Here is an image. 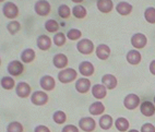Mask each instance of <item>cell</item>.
Listing matches in <instances>:
<instances>
[{"label": "cell", "instance_id": "1", "mask_svg": "<svg viewBox=\"0 0 155 132\" xmlns=\"http://www.w3.org/2000/svg\"><path fill=\"white\" fill-rule=\"evenodd\" d=\"M78 77V73L74 69L72 68H67V69L61 70L58 73V80L61 83H70L72 81H74Z\"/></svg>", "mask_w": 155, "mask_h": 132}, {"label": "cell", "instance_id": "2", "mask_svg": "<svg viewBox=\"0 0 155 132\" xmlns=\"http://www.w3.org/2000/svg\"><path fill=\"white\" fill-rule=\"evenodd\" d=\"M77 49L79 50L81 54H83V55H90V54H92L93 50H94V44H93V41H90V39L83 38V39H81L80 41H78Z\"/></svg>", "mask_w": 155, "mask_h": 132}, {"label": "cell", "instance_id": "3", "mask_svg": "<svg viewBox=\"0 0 155 132\" xmlns=\"http://www.w3.org/2000/svg\"><path fill=\"white\" fill-rule=\"evenodd\" d=\"M2 12L5 14V17L8 18V19H14L19 15V8L17 7L15 3L8 1V2L5 3Z\"/></svg>", "mask_w": 155, "mask_h": 132}, {"label": "cell", "instance_id": "4", "mask_svg": "<svg viewBox=\"0 0 155 132\" xmlns=\"http://www.w3.org/2000/svg\"><path fill=\"white\" fill-rule=\"evenodd\" d=\"M124 105L125 107L129 110L136 109L140 105V97L137 94H128L124 99Z\"/></svg>", "mask_w": 155, "mask_h": 132}, {"label": "cell", "instance_id": "5", "mask_svg": "<svg viewBox=\"0 0 155 132\" xmlns=\"http://www.w3.org/2000/svg\"><path fill=\"white\" fill-rule=\"evenodd\" d=\"M31 102L37 106H43L48 102V94L42 91H36L31 96Z\"/></svg>", "mask_w": 155, "mask_h": 132}, {"label": "cell", "instance_id": "6", "mask_svg": "<svg viewBox=\"0 0 155 132\" xmlns=\"http://www.w3.org/2000/svg\"><path fill=\"white\" fill-rule=\"evenodd\" d=\"M34 9H35V12L41 17H46L48 15L50 12V5L48 1H45V0H42V1H37L34 6Z\"/></svg>", "mask_w": 155, "mask_h": 132}, {"label": "cell", "instance_id": "7", "mask_svg": "<svg viewBox=\"0 0 155 132\" xmlns=\"http://www.w3.org/2000/svg\"><path fill=\"white\" fill-rule=\"evenodd\" d=\"M79 127H80V129H82L85 132H92L95 130L96 122L91 117H84L79 121Z\"/></svg>", "mask_w": 155, "mask_h": 132}, {"label": "cell", "instance_id": "8", "mask_svg": "<svg viewBox=\"0 0 155 132\" xmlns=\"http://www.w3.org/2000/svg\"><path fill=\"white\" fill-rule=\"evenodd\" d=\"M147 43V36L142 33H136L134 35L131 37V44L134 48L137 49H141V48H144L145 45Z\"/></svg>", "mask_w": 155, "mask_h": 132}, {"label": "cell", "instance_id": "9", "mask_svg": "<svg viewBox=\"0 0 155 132\" xmlns=\"http://www.w3.org/2000/svg\"><path fill=\"white\" fill-rule=\"evenodd\" d=\"M23 71H24V66L20 61L13 60L8 64V72L13 77H18V75L22 74Z\"/></svg>", "mask_w": 155, "mask_h": 132}, {"label": "cell", "instance_id": "10", "mask_svg": "<svg viewBox=\"0 0 155 132\" xmlns=\"http://www.w3.org/2000/svg\"><path fill=\"white\" fill-rule=\"evenodd\" d=\"M91 88V81L86 78H81L75 82V90L81 94H85Z\"/></svg>", "mask_w": 155, "mask_h": 132}, {"label": "cell", "instance_id": "11", "mask_svg": "<svg viewBox=\"0 0 155 132\" xmlns=\"http://www.w3.org/2000/svg\"><path fill=\"white\" fill-rule=\"evenodd\" d=\"M39 84H41L42 88L45 90V91H53L54 88H55L56 82L53 77H50V75H44V77L41 79V81H39Z\"/></svg>", "mask_w": 155, "mask_h": 132}, {"label": "cell", "instance_id": "12", "mask_svg": "<svg viewBox=\"0 0 155 132\" xmlns=\"http://www.w3.org/2000/svg\"><path fill=\"white\" fill-rule=\"evenodd\" d=\"M102 84L105 86L108 90H114L116 87L117 84H118V81H117L116 77L113 74H105L103 75L102 78Z\"/></svg>", "mask_w": 155, "mask_h": 132}, {"label": "cell", "instance_id": "13", "mask_svg": "<svg viewBox=\"0 0 155 132\" xmlns=\"http://www.w3.org/2000/svg\"><path fill=\"white\" fill-rule=\"evenodd\" d=\"M79 71L83 77H90L94 73V66L90 61H83L79 64Z\"/></svg>", "mask_w": 155, "mask_h": 132}, {"label": "cell", "instance_id": "14", "mask_svg": "<svg viewBox=\"0 0 155 132\" xmlns=\"http://www.w3.org/2000/svg\"><path fill=\"white\" fill-rule=\"evenodd\" d=\"M15 92H17L18 96L25 98V97H28L31 94V86L28 85L26 82H20L17 85L15 88Z\"/></svg>", "mask_w": 155, "mask_h": 132}, {"label": "cell", "instance_id": "15", "mask_svg": "<svg viewBox=\"0 0 155 132\" xmlns=\"http://www.w3.org/2000/svg\"><path fill=\"white\" fill-rule=\"evenodd\" d=\"M53 62L57 69H64L68 64V57L64 54H57L54 56Z\"/></svg>", "mask_w": 155, "mask_h": 132}, {"label": "cell", "instance_id": "16", "mask_svg": "<svg viewBox=\"0 0 155 132\" xmlns=\"http://www.w3.org/2000/svg\"><path fill=\"white\" fill-rule=\"evenodd\" d=\"M95 51H96V56L100 58L101 60H106L110 55V48L105 44L98 45Z\"/></svg>", "mask_w": 155, "mask_h": 132}, {"label": "cell", "instance_id": "17", "mask_svg": "<svg viewBox=\"0 0 155 132\" xmlns=\"http://www.w3.org/2000/svg\"><path fill=\"white\" fill-rule=\"evenodd\" d=\"M140 110H141L142 115H144L145 117H151L155 114V106L151 102H143L141 103Z\"/></svg>", "mask_w": 155, "mask_h": 132}, {"label": "cell", "instance_id": "18", "mask_svg": "<svg viewBox=\"0 0 155 132\" xmlns=\"http://www.w3.org/2000/svg\"><path fill=\"white\" fill-rule=\"evenodd\" d=\"M92 94H93V96L97 99H102L106 96V94H107V90L106 87L103 84H95L93 85L92 87Z\"/></svg>", "mask_w": 155, "mask_h": 132}, {"label": "cell", "instance_id": "19", "mask_svg": "<svg viewBox=\"0 0 155 132\" xmlns=\"http://www.w3.org/2000/svg\"><path fill=\"white\" fill-rule=\"evenodd\" d=\"M96 6H97V9H98L101 12H103V13H108V12H110L114 8L113 1H110V0H98L96 2Z\"/></svg>", "mask_w": 155, "mask_h": 132}, {"label": "cell", "instance_id": "20", "mask_svg": "<svg viewBox=\"0 0 155 132\" xmlns=\"http://www.w3.org/2000/svg\"><path fill=\"white\" fill-rule=\"evenodd\" d=\"M51 46V39L47 35H41L37 38V47L41 50H48Z\"/></svg>", "mask_w": 155, "mask_h": 132}, {"label": "cell", "instance_id": "21", "mask_svg": "<svg viewBox=\"0 0 155 132\" xmlns=\"http://www.w3.org/2000/svg\"><path fill=\"white\" fill-rule=\"evenodd\" d=\"M89 111H90V114L93 116H100L101 114H103L105 111V106L101 102L92 103L89 107Z\"/></svg>", "mask_w": 155, "mask_h": 132}, {"label": "cell", "instance_id": "22", "mask_svg": "<svg viewBox=\"0 0 155 132\" xmlns=\"http://www.w3.org/2000/svg\"><path fill=\"white\" fill-rule=\"evenodd\" d=\"M127 61L130 64H139L141 62V54L138 51V50H130V51L127 54Z\"/></svg>", "mask_w": 155, "mask_h": 132}, {"label": "cell", "instance_id": "23", "mask_svg": "<svg viewBox=\"0 0 155 132\" xmlns=\"http://www.w3.org/2000/svg\"><path fill=\"white\" fill-rule=\"evenodd\" d=\"M116 10L121 15H128V14H130L131 11H132V6H131L130 3L126 2V1H121V2H119L117 5Z\"/></svg>", "mask_w": 155, "mask_h": 132}, {"label": "cell", "instance_id": "24", "mask_svg": "<svg viewBox=\"0 0 155 132\" xmlns=\"http://www.w3.org/2000/svg\"><path fill=\"white\" fill-rule=\"evenodd\" d=\"M113 126V118L109 115H103L100 119V127L104 130H109Z\"/></svg>", "mask_w": 155, "mask_h": 132}, {"label": "cell", "instance_id": "25", "mask_svg": "<svg viewBox=\"0 0 155 132\" xmlns=\"http://www.w3.org/2000/svg\"><path fill=\"white\" fill-rule=\"evenodd\" d=\"M21 59H22L23 62L25 63H30L35 59V51L33 49H25L24 51L21 54Z\"/></svg>", "mask_w": 155, "mask_h": 132}, {"label": "cell", "instance_id": "26", "mask_svg": "<svg viewBox=\"0 0 155 132\" xmlns=\"http://www.w3.org/2000/svg\"><path fill=\"white\" fill-rule=\"evenodd\" d=\"M115 126H116V128L119 130L120 132H125V131H127V130L129 129V121H128L126 118H122V117H120V118H118L116 120V122H115Z\"/></svg>", "mask_w": 155, "mask_h": 132}, {"label": "cell", "instance_id": "27", "mask_svg": "<svg viewBox=\"0 0 155 132\" xmlns=\"http://www.w3.org/2000/svg\"><path fill=\"white\" fill-rule=\"evenodd\" d=\"M72 13H73V15H74L77 19H83L86 15V9L84 8L83 6H81V5H78V6L73 7Z\"/></svg>", "mask_w": 155, "mask_h": 132}, {"label": "cell", "instance_id": "28", "mask_svg": "<svg viewBox=\"0 0 155 132\" xmlns=\"http://www.w3.org/2000/svg\"><path fill=\"white\" fill-rule=\"evenodd\" d=\"M15 85V82H14L13 78L11 77H3L1 79V86L5 90H11L13 88V86Z\"/></svg>", "mask_w": 155, "mask_h": 132}, {"label": "cell", "instance_id": "29", "mask_svg": "<svg viewBox=\"0 0 155 132\" xmlns=\"http://www.w3.org/2000/svg\"><path fill=\"white\" fill-rule=\"evenodd\" d=\"M144 18L147 22L151 23V24H154L155 23V8L153 7H150L147 8L145 11H144Z\"/></svg>", "mask_w": 155, "mask_h": 132}, {"label": "cell", "instance_id": "30", "mask_svg": "<svg viewBox=\"0 0 155 132\" xmlns=\"http://www.w3.org/2000/svg\"><path fill=\"white\" fill-rule=\"evenodd\" d=\"M45 28L50 32V33H54V32H57L59 30V25H58V22L55 21V20H48L45 22Z\"/></svg>", "mask_w": 155, "mask_h": 132}, {"label": "cell", "instance_id": "31", "mask_svg": "<svg viewBox=\"0 0 155 132\" xmlns=\"http://www.w3.org/2000/svg\"><path fill=\"white\" fill-rule=\"evenodd\" d=\"M23 126L18 121L10 122L7 127V132H23Z\"/></svg>", "mask_w": 155, "mask_h": 132}, {"label": "cell", "instance_id": "32", "mask_svg": "<svg viewBox=\"0 0 155 132\" xmlns=\"http://www.w3.org/2000/svg\"><path fill=\"white\" fill-rule=\"evenodd\" d=\"M53 119H54V121H55L56 124H64V122H66L67 116H66V114H64V111H61V110H58V111H56V113L54 114Z\"/></svg>", "mask_w": 155, "mask_h": 132}, {"label": "cell", "instance_id": "33", "mask_svg": "<svg viewBox=\"0 0 155 132\" xmlns=\"http://www.w3.org/2000/svg\"><path fill=\"white\" fill-rule=\"evenodd\" d=\"M70 13H71V10L67 5H61L58 8V14L59 17L62 18V19H68L70 17Z\"/></svg>", "mask_w": 155, "mask_h": 132}, {"label": "cell", "instance_id": "34", "mask_svg": "<svg viewBox=\"0 0 155 132\" xmlns=\"http://www.w3.org/2000/svg\"><path fill=\"white\" fill-rule=\"evenodd\" d=\"M82 36V33H81V31L77 30V28H71V30L68 31V33H67V37L70 39V41H77Z\"/></svg>", "mask_w": 155, "mask_h": 132}, {"label": "cell", "instance_id": "35", "mask_svg": "<svg viewBox=\"0 0 155 132\" xmlns=\"http://www.w3.org/2000/svg\"><path fill=\"white\" fill-rule=\"evenodd\" d=\"M7 30L11 34H15L17 32H19L21 30V25H20V23L18 21H11L7 25Z\"/></svg>", "mask_w": 155, "mask_h": 132}, {"label": "cell", "instance_id": "36", "mask_svg": "<svg viewBox=\"0 0 155 132\" xmlns=\"http://www.w3.org/2000/svg\"><path fill=\"white\" fill-rule=\"evenodd\" d=\"M54 43L57 46H64L66 44V35L64 33H57L54 36Z\"/></svg>", "mask_w": 155, "mask_h": 132}, {"label": "cell", "instance_id": "37", "mask_svg": "<svg viewBox=\"0 0 155 132\" xmlns=\"http://www.w3.org/2000/svg\"><path fill=\"white\" fill-rule=\"evenodd\" d=\"M141 132H155V127L152 124H144L141 127Z\"/></svg>", "mask_w": 155, "mask_h": 132}, {"label": "cell", "instance_id": "38", "mask_svg": "<svg viewBox=\"0 0 155 132\" xmlns=\"http://www.w3.org/2000/svg\"><path fill=\"white\" fill-rule=\"evenodd\" d=\"M61 132H79V129L73 124H67L62 128Z\"/></svg>", "mask_w": 155, "mask_h": 132}, {"label": "cell", "instance_id": "39", "mask_svg": "<svg viewBox=\"0 0 155 132\" xmlns=\"http://www.w3.org/2000/svg\"><path fill=\"white\" fill-rule=\"evenodd\" d=\"M34 132H50V130L46 126H37Z\"/></svg>", "mask_w": 155, "mask_h": 132}, {"label": "cell", "instance_id": "40", "mask_svg": "<svg viewBox=\"0 0 155 132\" xmlns=\"http://www.w3.org/2000/svg\"><path fill=\"white\" fill-rule=\"evenodd\" d=\"M150 72L153 75H155V60H153L152 62L150 63Z\"/></svg>", "mask_w": 155, "mask_h": 132}, {"label": "cell", "instance_id": "41", "mask_svg": "<svg viewBox=\"0 0 155 132\" xmlns=\"http://www.w3.org/2000/svg\"><path fill=\"white\" fill-rule=\"evenodd\" d=\"M128 132H139V131H137V130H129Z\"/></svg>", "mask_w": 155, "mask_h": 132}, {"label": "cell", "instance_id": "42", "mask_svg": "<svg viewBox=\"0 0 155 132\" xmlns=\"http://www.w3.org/2000/svg\"><path fill=\"white\" fill-rule=\"evenodd\" d=\"M154 103H155V96H154Z\"/></svg>", "mask_w": 155, "mask_h": 132}]
</instances>
